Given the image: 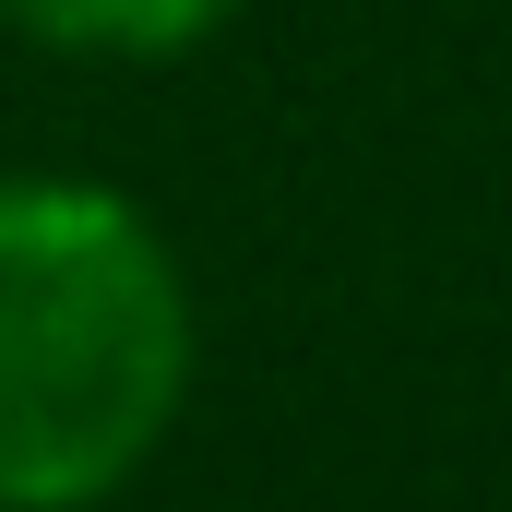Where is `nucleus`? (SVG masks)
Wrapping results in <instances>:
<instances>
[{"label":"nucleus","instance_id":"1","mask_svg":"<svg viewBox=\"0 0 512 512\" xmlns=\"http://www.w3.org/2000/svg\"><path fill=\"white\" fill-rule=\"evenodd\" d=\"M203 370L179 239L72 167L0 179V512H96L167 453Z\"/></svg>","mask_w":512,"mask_h":512},{"label":"nucleus","instance_id":"2","mask_svg":"<svg viewBox=\"0 0 512 512\" xmlns=\"http://www.w3.org/2000/svg\"><path fill=\"white\" fill-rule=\"evenodd\" d=\"M239 12L251 0H0V24L24 48H48V60H120V72L215 48Z\"/></svg>","mask_w":512,"mask_h":512}]
</instances>
